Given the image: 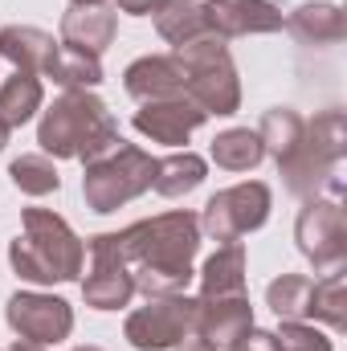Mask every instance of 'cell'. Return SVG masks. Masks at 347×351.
<instances>
[{"instance_id": "obj_33", "label": "cell", "mask_w": 347, "mask_h": 351, "mask_svg": "<svg viewBox=\"0 0 347 351\" xmlns=\"http://www.w3.org/2000/svg\"><path fill=\"white\" fill-rule=\"evenodd\" d=\"M172 351H213V348H204L200 339H184V343H180V348H172Z\"/></svg>"}, {"instance_id": "obj_20", "label": "cell", "mask_w": 347, "mask_h": 351, "mask_svg": "<svg viewBox=\"0 0 347 351\" xmlns=\"http://www.w3.org/2000/svg\"><path fill=\"white\" fill-rule=\"evenodd\" d=\"M204 180H208V160L196 156V152H188V147H180L172 156L156 160V180H152V188H156L160 196H168V200H180V196L196 192Z\"/></svg>"}, {"instance_id": "obj_6", "label": "cell", "mask_w": 347, "mask_h": 351, "mask_svg": "<svg viewBox=\"0 0 347 351\" xmlns=\"http://www.w3.org/2000/svg\"><path fill=\"white\" fill-rule=\"evenodd\" d=\"M156 180V160L152 152L119 139L106 156L90 160L86 172H82V200H86L90 213L106 217V213H119L123 204L139 200Z\"/></svg>"}, {"instance_id": "obj_22", "label": "cell", "mask_w": 347, "mask_h": 351, "mask_svg": "<svg viewBox=\"0 0 347 351\" xmlns=\"http://www.w3.org/2000/svg\"><path fill=\"white\" fill-rule=\"evenodd\" d=\"M156 33L180 49V45H192L200 37H208V25H204V4L200 0H168L160 12H156Z\"/></svg>"}, {"instance_id": "obj_1", "label": "cell", "mask_w": 347, "mask_h": 351, "mask_svg": "<svg viewBox=\"0 0 347 351\" xmlns=\"http://www.w3.org/2000/svg\"><path fill=\"white\" fill-rule=\"evenodd\" d=\"M86 254H106L127 265L135 294H184L192 274V258L200 254V217L188 208H172L147 221H135L119 233H98L86 241Z\"/></svg>"}, {"instance_id": "obj_18", "label": "cell", "mask_w": 347, "mask_h": 351, "mask_svg": "<svg viewBox=\"0 0 347 351\" xmlns=\"http://www.w3.org/2000/svg\"><path fill=\"white\" fill-rule=\"evenodd\" d=\"M286 29L302 45H339L347 37V12L331 0H307L294 12H286Z\"/></svg>"}, {"instance_id": "obj_9", "label": "cell", "mask_w": 347, "mask_h": 351, "mask_svg": "<svg viewBox=\"0 0 347 351\" xmlns=\"http://www.w3.org/2000/svg\"><path fill=\"white\" fill-rule=\"evenodd\" d=\"M298 254L319 274L344 269L347 262V208L339 196H311L294 221Z\"/></svg>"}, {"instance_id": "obj_25", "label": "cell", "mask_w": 347, "mask_h": 351, "mask_svg": "<svg viewBox=\"0 0 347 351\" xmlns=\"http://www.w3.org/2000/svg\"><path fill=\"white\" fill-rule=\"evenodd\" d=\"M45 78H53L62 90H94L102 86V62L94 53H82V49H70V45H58Z\"/></svg>"}, {"instance_id": "obj_2", "label": "cell", "mask_w": 347, "mask_h": 351, "mask_svg": "<svg viewBox=\"0 0 347 351\" xmlns=\"http://www.w3.org/2000/svg\"><path fill=\"white\" fill-rule=\"evenodd\" d=\"M8 265L21 282L62 286L78 282L86 265V241L70 229V221L53 208H25L21 233L8 241Z\"/></svg>"}, {"instance_id": "obj_32", "label": "cell", "mask_w": 347, "mask_h": 351, "mask_svg": "<svg viewBox=\"0 0 347 351\" xmlns=\"http://www.w3.org/2000/svg\"><path fill=\"white\" fill-rule=\"evenodd\" d=\"M8 351H45V348H41V343H29V339H12Z\"/></svg>"}, {"instance_id": "obj_36", "label": "cell", "mask_w": 347, "mask_h": 351, "mask_svg": "<svg viewBox=\"0 0 347 351\" xmlns=\"http://www.w3.org/2000/svg\"><path fill=\"white\" fill-rule=\"evenodd\" d=\"M70 4H106V0H70Z\"/></svg>"}, {"instance_id": "obj_15", "label": "cell", "mask_w": 347, "mask_h": 351, "mask_svg": "<svg viewBox=\"0 0 347 351\" xmlns=\"http://www.w3.org/2000/svg\"><path fill=\"white\" fill-rule=\"evenodd\" d=\"M123 90H127L135 102H156V98L184 94V66H180L176 53H147V58H135V62L123 70Z\"/></svg>"}, {"instance_id": "obj_7", "label": "cell", "mask_w": 347, "mask_h": 351, "mask_svg": "<svg viewBox=\"0 0 347 351\" xmlns=\"http://www.w3.org/2000/svg\"><path fill=\"white\" fill-rule=\"evenodd\" d=\"M270 208H274V192L261 180L221 188L217 196H208V204L200 213V237H213L221 245L241 241L246 233H254L270 221Z\"/></svg>"}, {"instance_id": "obj_34", "label": "cell", "mask_w": 347, "mask_h": 351, "mask_svg": "<svg viewBox=\"0 0 347 351\" xmlns=\"http://www.w3.org/2000/svg\"><path fill=\"white\" fill-rule=\"evenodd\" d=\"M8 135H12V131H8V127H4V123H0V152H4V147H8Z\"/></svg>"}, {"instance_id": "obj_13", "label": "cell", "mask_w": 347, "mask_h": 351, "mask_svg": "<svg viewBox=\"0 0 347 351\" xmlns=\"http://www.w3.org/2000/svg\"><path fill=\"white\" fill-rule=\"evenodd\" d=\"M254 327L258 323H254L250 294H229V298H208V302L196 306L192 339H200L204 348H213V351H229V348H237Z\"/></svg>"}, {"instance_id": "obj_4", "label": "cell", "mask_w": 347, "mask_h": 351, "mask_svg": "<svg viewBox=\"0 0 347 351\" xmlns=\"http://www.w3.org/2000/svg\"><path fill=\"white\" fill-rule=\"evenodd\" d=\"M347 156V114L339 106L319 110L315 119H307L302 139L278 160V176L286 184L290 196L311 200V196H339L344 200V180H339V164Z\"/></svg>"}, {"instance_id": "obj_11", "label": "cell", "mask_w": 347, "mask_h": 351, "mask_svg": "<svg viewBox=\"0 0 347 351\" xmlns=\"http://www.w3.org/2000/svg\"><path fill=\"white\" fill-rule=\"evenodd\" d=\"M208 123V114L188 98V94H172V98H156V102H139V110H135V119H131V127L143 135V139H152V143H168V147H184L188 139H192V131L196 127H204Z\"/></svg>"}, {"instance_id": "obj_29", "label": "cell", "mask_w": 347, "mask_h": 351, "mask_svg": "<svg viewBox=\"0 0 347 351\" xmlns=\"http://www.w3.org/2000/svg\"><path fill=\"white\" fill-rule=\"evenodd\" d=\"M274 339H278V351H335V339L307 319H282Z\"/></svg>"}, {"instance_id": "obj_5", "label": "cell", "mask_w": 347, "mask_h": 351, "mask_svg": "<svg viewBox=\"0 0 347 351\" xmlns=\"http://www.w3.org/2000/svg\"><path fill=\"white\" fill-rule=\"evenodd\" d=\"M184 66V94L213 119H229L241 110V78L233 66V53L221 37H200L192 45L172 49Z\"/></svg>"}, {"instance_id": "obj_31", "label": "cell", "mask_w": 347, "mask_h": 351, "mask_svg": "<svg viewBox=\"0 0 347 351\" xmlns=\"http://www.w3.org/2000/svg\"><path fill=\"white\" fill-rule=\"evenodd\" d=\"M164 4L168 0H119V12H127V16H156Z\"/></svg>"}, {"instance_id": "obj_17", "label": "cell", "mask_w": 347, "mask_h": 351, "mask_svg": "<svg viewBox=\"0 0 347 351\" xmlns=\"http://www.w3.org/2000/svg\"><path fill=\"white\" fill-rule=\"evenodd\" d=\"M200 302L208 298H229V294H246L250 286V262H246V245L241 241H229V245H217V254L200 265Z\"/></svg>"}, {"instance_id": "obj_21", "label": "cell", "mask_w": 347, "mask_h": 351, "mask_svg": "<svg viewBox=\"0 0 347 351\" xmlns=\"http://www.w3.org/2000/svg\"><path fill=\"white\" fill-rule=\"evenodd\" d=\"M45 102V86H41V74H29V70H12V78L0 82V123L8 131L25 127Z\"/></svg>"}, {"instance_id": "obj_8", "label": "cell", "mask_w": 347, "mask_h": 351, "mask_svg": "<svg viewBox=\"0 0 347 351\" xmlns=\"http://www.w3.org/2000/svg\"><path fill=\"white\" fill-rule=\"evenodd\" d=\"M196 298L188 294H156L143 306H135L123 323V339L135 351H172L192 339L196 327Z\"/></svg>"}, {"instance_id": "obj_10", "label": "cell", "mask_w": 347, "mask_h": 351, "mask_svg": "<svg viewBox=\"0 0 347 351\" xmlns=\"http://www.w3.org/2000/svg\"><path fill=\"white\" fill-rule=\"evenodd\" d=\"M4 319L12 327L16 339H29V343H62L70 339L74 331V306L58 294H41V290H16L4 306Z\"/></svg>"}, {"instance_id": "obj_27", "label": "cell", "mask_w": 347, "mask_h": 351, "mask_svg": "<svg viewBox=\"0 0 347 351\" xmlns=\"http://www.w3.org/2000/svg\"><path fill=\"white\" fill-rule=\"evenodd\" d=\"M8 180L25 192V196H49L62 188V176H58V164L45 156V152H29V156H16L8 164Z\"/></svg>"}, {"instance_id": "obj_28", "label": "cell", "mask_w": 347, "mask_h": 351, "mask_svg": "<svg viewBox=\"0 0 347 351\" xmlns=\"http://www.w3.org/2000/svg\"><path fill=\"white\" fill-rule=\"evenodd\" d=\"M265 306L278 319H307L311 306V278L307 274H282L265 286Z\"/></svg>"}, {"instance_id": "obj_16", "label": "cell", "mask_w": 347, "mask_h": 351, "mask_svg": "<svg viewBox=\"0 0 347 351\" xmlns=\"http://www.w3.org/2000/svg\"><path fill=\"white\" fill-rule=\"evenodd\" d=\"M82 298L94 311H123L135 298V282L127 274V265L106 258V254H90V274L82 278Z\"/></svg>"}, {"instance_id": "obj_26", "label": "cell", "mask_w": 347, "mask_h": 351, "mask_svg": "<svg viewBox=\"0 0 347 351\" xmlns=\"http://www.w3.org/2000/svg\"><path fill=\"white\" fill-rule=\"evenodd\" d=\"M302 127H307V119L294 110V106H270L265 114H261V123L254 127L261 139V147H265V156L278 164L298 139H302Z\"/></svg>"}, {"instance_id": "obj_35", "label": "cell", "mask_w": 347, "mask_h": 351, "mask_svg": "<svg viewBox=\"0 0 347 351\" xmlns=\"http://www.w3.org/2000/svg\"><path fill=\"white\" fill-rule=\"evenodd\" d=\"M70 351H102V348H94V343H78V348H70Z\"/></svg>"}, {"instance_id": "obj_12", "label": "cell", "mask_w": 347, "mask_h": 351, "mask_svg": "<svg viewBox=\"0 0 347 351\" xmlns=\"http://www.w3.org/2000/svg\"><path fill=\"white\" fill-rule=\"evenodd\" d=\"M204 25H208V37L233 41V37L286 29V12L274 0H204Z\"/></svg>"}, {"instance_id": "obj_23", "label": "cell", "mask_w": 347, "mask_h": 351, "mask_svg": "<svg viewBox=\"0 0 347 351\" xmlns=\"http://www.w3.org/2000/svg\"><path fill=\"white\" fill-rule=\"evenodd\" d=\"M208 156H213V164L225 168V172H254L261 160H265V147H261L258 131H250V127H229V131H221V135L213 139Z\"/></svg>"}, {"instance_id": "obj_30", "label": "cell", "mask_w": 347, "mask_h": 351, "mask_svg": "<svg viewBox=\"0 0 347 351\" xmlns=\"http://www.w3.org/2000/svg\"><path fill=\"white\" fill-rule=\"evenodd\" d=\"M229 351H278V339H274V331H261V327H254L237 348H229Z\"/></svg>"}, {"instance_id": "obj_24", "label": "cell", "mask_w": 347, "mask_h": 351, "mask_svg": "<svg viewBox=\"0 0 347 351\" xmlns=\"http://www.w3.org/2000/svg\"><path fill=\"white\" fill-rule=\"evenodd\" d=\"M307 319L327 323L331 331H344L347 327V274L344 269H331V274H323L319 282H311Z\"/></svg>"}, {"instance_id": "obj_19", "label": "cell", "mask_w": 347, "mask_h": 351, "mask_svg": "<svg viewBox=\"0 0 347 351\" xmlns=\"http://www.w3.org/2000/svg\"><path fill=\"white\" fill-rule=\"evenodd\" d=\"M58 45L62 41H53V33H45L37 25H4L0 29V58L29 74H45Z\"/></svg>"}, {"instance_id": "obj_14", "label": "cell", "mask_w": 347, "mask_h": 351, "mask_svg": "<svg viewBox=\"0 0 347 351\" xmlns=\"http://www.w3.org/2000/svg\"><path fill=\"white\" fill-rule=\"evenodd\" d=\"M119 33V12L110 4H70L62 12V45L102 58Z\"/></svg>"}, {"instance_id": "obj_3", "label": "cell", "mask_w": 347, "mask_h": 351, "mask_svg": "<svg viewBox=\"0 0 347 351\" xmlns=\"http://www.w3.org/2000/svg\"><path fill=\"white\" fill-rule=\"evenodd\" d=\"M119 123L94 90H62L53 106L41 110L37 143L49 160H98L119 143Z\"/></svg>"}]
</instances>
